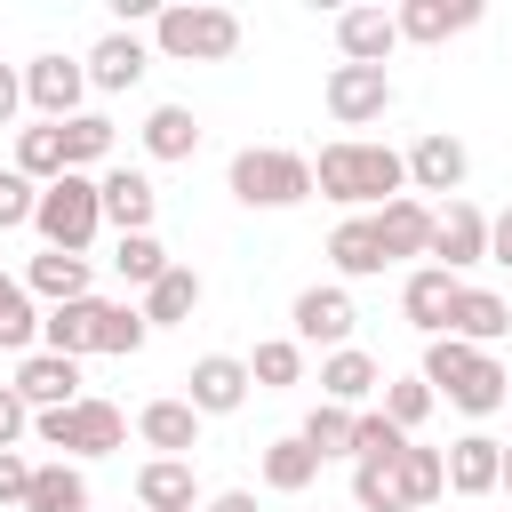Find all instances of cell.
Here are the masks:
<instances>
[{"mask_svg": "<svg viewBox=\"0 0 512 512\" xmlns=\"http://www.w3.org/2000/svg\"><path fill=\"white\" fill-rule=\"evenodd\" d=\"M312 192L336 200V208H352V216H376V208H392L408 192V152L368 144V136H336L312 160Z\"/></svg>", "mask_w": 512, "mask_h": 512, "instance_id": "obj_1", "label": "cell"}, {"mask_svg": "<svg viewBox=\"0 0 512 512\" xmlns=\"http://www.w3.org/2000/svg\"><path fill=\"white\" fill-rule=\"evenodd\" d=\"M152 40L168 64H224V56H240V16L216 0H184V8L152 16Z\"/></svg>", "mask_w": 512, "mask_h": 512, "instance_id": "obj_2", "label": "cell"}, {"mask_svg": "<svg viewBox=\"0 0 512 512\" xmlns=\"http://www.w3.org/2000/svg\"><path fill=\"white\" fill-rule=\"evenodd\" d=\"M232 200L240 208H296V200H312V160L280 152V144H248V152H232Z\"/></svg>", "mask_w": 512, "mask_h": 512, "instance_id": "obj_3", "label": "cell"}, {"mask_svg": "<svg viewBox=\"0 0 512 512\" xmlns=\"http://www.w3.org/2000/svg\"><path fill=\"white\" fill-rule=\"evenodd\" d=\"M32 232L48 240V248H64V256H88V240L104 232V192H96V176H56L48 192H40V216H32Z\"/></svg>", "mask_w": 512, "mask_h": 512, "instance_id": "obj_4", "label": "cell"}, {"mask_svg": "<svg viewBox=\"0 0 512 512\" xmlns=\"http://www.w3.org/2000/svg\"><path fill=\"white\" fill-rule=\"evenodd\" d=\"M32 440L64 448V456H112V448H128V416L112 400H72V408L32 416Z\"/></svg>", "mask_w": 512, "mask_h": 512, "instance_id": "obj_5", "label": "cell"}, {"mask_svg": "<svg viewBox=\"0 0 512 512\" xmlns=\"http://www.w3.org/2000/svg\"><path fill=\"white\" fill-rule=\"evenodd\" d=\"M392 112V72L384 64H336L328 72V120L336 128H368Z\"/></svg>", "mask_w": 512, "mask_h": 512, "instance_id": "obj_6", "label": "cell"}, {"mask_svg": "<svg viewBox=\"0 0 512 512\" xmlns=\"http://www.w3.org/2000/svg\"><path fill=\"white\" fill-rule=\"evenodd\" d=\"M80 96H88V64H72V56H32L24 64V104L40 120H80Z\"/></svg>", "mask_w": 512, "mask_h": 512, "instance_id": "obj_7", "label": "cell"}, {"mask_svg": "<svg viewBox=\"0 0 512 512\" xmlns=\"http://www.w3.org/2000/svg\"><path fill=\"white\" fill-rule=\"evenodd\" d=\"M16 400H24L32 416L88 400V392H80V360H64V352H24V360H16Z\"/></svg>", "mask_w": 512, "mask_h": 512, "instance_id": "obj_8", "label": "cell"}, {"mask_svg": "<svg viewBox=\"0 0 512 512\" xmlns=\"http://www.w3.org/2000/svg\"><path fill=\"white\" fill-rule=\"evenodd\" d=\"M432 256H440V272L488 264V216H480L472 200H448V208H432Z\"/></svg>", "mask_w": 512, "mask_h": 512, "instance_id": "obj_9", "label": "cell"}, {"mask_svg": "<svg viewBox=\"0 0 512 512\" xmlns=\"http://www.w3.org/2000/svg\"><path fill=\"white\" fill-rule=\"evenodd\" d=\"M456 272H440V264H416L408 280H400V312H408V328L432 344V336H448V312H456Z\"/></svg>", "mask_w": 512, "mask_h": 512, "instance_id": "obj_10", "label": "cell"}, {"mask_svg": "<svg viewBox=\"0 0 512 512\" xmlns=\"http://www.w3.org/2000/svg\"><path fill=\"white\" fill-rule=\"evenodd\" d=\"M464 168H472V152H464L448 128H424V136L408 144V192H448V200H456Z\"/></svg>", "mask_w": 512, "mask_h": 512, "instance_id": "obj_11", "label": "cell"}, {"mask_svg": "<svg viewBox=\"0 0 512 512\" xmlns=\"http://www.w3.org/2000/svg\"><path fill=\"white\" fill-rule=\"evenodd\" d=\"M96 192H104V224L128 240V232H152V216H160V192H152V176L144 168H104L96 176Z\"/></svg>", "mask_w": 512, "mask_h": 512, "instance_id": "obj_12", "label": "cell"}, {"mask_svg": "<svg viewBox=\"0 0 512 512\" xmlns=\"http://www.w3.org/2000/svg\"><path fill=\"white\" fill-rule=\"evenodd\" d=\"M104 296H80V304H48L40 312V352H64V360H80V352H96L104 344Z\"/></svg>", "mask_w": 512, "mask_h": 512, "instance_id": "obj_13", "label": "cell"}, {"mask_svg": "<svg viewBox=\"0 0 512 512\" xmlns=\"http://www.w3.org/2000/svg\"><path fill=\"white\" fill-rule=\"evenodd\" d=\"M248 360H232V352H208V360H192V376H184V400L200 408V416H232L240 400H248Z\"/></svg>", "mask_w": 512, "mask_h": 512, "instance_id": "obj_14", "label": "cell"}, {"mask_svg": "<svg viewBox=\"0 0 512 512\" xmlns=\"http://www.w3.org/2000/svg\"><path fill=\"white\" fill-rule=\"evenodd\" d=\"M80 64H88V88L120 96V88H136V80L152 72V48H144L136 32H104V40H96V48L80 56Z\"/></svg>", "mask_w": 512, "mask_h": 512, "instance_id": "obj_15", "label": "cell"}, {"mask_svg": "<svg viewBox=\"0 0 512 512\" xmlns=\"http://www.w3.org/2000/svg\"><path fill=\"white\" fill-rule=\"evenodd\" d=\"M288 320H296V344H328V352H344V336H352V320H360V312H352V296H344V288H304Z\"/></svg>", "mask_w": 512, "mask_h": 512, "instance_id": "obj_16", "label": "cell"}, {"mask_svg": "<svg viewBox=\"0 0 512 512\" xmlns=\"http://www.w3.org/2000/svg\"><path fill=\"white\" fill-rule=\"evenodd\" d=\"M136 504H144V512H200V472H192V456H152V464L136 472Z\"/></svg>", "mask_w": 512, "mask_h": 512, "instance_id": "obj_17", "label": "cell"}, {"mask_svg": "<svg viewBox=\"0 0 512 512\" xmlns=\"http://www.w3.org/2000/svg\"><path fill=\"white\" fill-rule=\"evenodd\" d=\"M368 224H376V240H384V256H392V264H400V256H432V208H424L416 192H400V200H392V208H376Z\"/></svg>", "mask_w": 512, "mask_h": 512, "instance_id": "obj_18", "label": "cell"}, {"mask_svg": "<svg viewBox=\"0 0 512 512\" xmlns=\"http://www.w3.org/2000/svg\"><path fill=\"white\" fill-rule=\"evenodd\" d=\"M136 432H144V448H160V456H192V448H200V408H192V400H144V408H136Z\"/></svg>", "mask_w": 512, "mask_h": 512, "instance_id": "obj_19", "label": "cell"}, {"mask_svg": "<svg viewBox=\"0 0 512 512\" xmlns=\"http://www.w3.org/2000/svg\"><path fill=\"white\" fill-rule=\"evenodd\" d=\"M496 480H504V440L464 432V440L448 448V488H456V496H496Z\"/></svg>", "mask_w": 512, "mask_h": 512, "instance_id": "obj_20", "label": "cell"}, {"mask_svg": "<svg viewBox=\"0 0 512 512\" xmlns=\"http://www.w3.org/2000/svg\"><path fill=\"white\" fill-rule=\"evenodd\" d=\"M392 24H400V40H448V32H472L480 24V0H408V8H392Z\"/></svg>", "mask_w": 512, "mask_h": 512, "instance_id": "obj_21", "label": "cell"}, {"mask_svg": "<svg viewBox=\"0 0 512 512\" xmlns=\"http://www.w3.org/2000/svg\"><path fill=\"white\" fill-rule=\"evenodd\" d=\"M336 48H344V64H384L400 48V24L384 8H344L336 16Z\"/></svg>", "mask_w": 512, "mask_h": 512, "instance_id": "obj_22", "label": "cell"}, {"mask_svg": "<svg viewBox=\"0 0 512 512\" xmlns=\"http://www.w3.org/2000/svg\"><path fill=\"white\" fill-rule=\"evenodd\" d=\"M448 336H464V344H496V336H512V304L496 296V288H456V312H448Z\"/></svg>", "mask_w": 512, "mask_h": 512, "instance_id": "obj_23", "label": "cell"}, {"mask_svg": "<svg viewBox=\"0 0 512 512\" xmlns=\"http://www.w3.org/2000/svg\"><path fill=\"white\" fill-rule=\"evenodd\" d=\"M368 392H384V368H376L360 344H344V352H328V360H320V400H336V408H360Z\"/></svg>", "mask_w": 512, "mask_h": 512, "instance_id": "obj_24", "label": "cell"}, {"mask_svg": "<svg viewBox=\"0 0 512 512\" xmlns=\"http://www.w3.org/2000/svg\"><path fill=\"white\" fill-rule=\"evenodd\" d=\"M328 256H336V272L344 280H376L392 256H384V240H376V224L368 216H344L336 232H328Z\"/></svg>", "mask_w": 512, "mask_h": 512, "instance_id": "obj_25", "label": "cell"}, {"mask_svg": "<svg viewBox=\"0 0 512 512\" xmlns=\"http://www.w3.org/2000/svg\"><path fill=\"white\" fill-rule=\"evenodd\" d=\"M24 288H32V296H48V304H80V296H88V256L40 248V256L24 264Z\"/></svg>", "mask_w": 512, "mask_h": 512, "instance_id": "obj_26", "label": "cell"}, {"mask_svg": "<svg viewBox=\"0 0 512 512\" xmlns=\"http://www.w3.org/2000/svg\"><path fill=\"white\" fill-rule=\"evenodd\" d=\"M440 488H448V456H440V448H416V440H408V456L392 464V496H400V512H424V504H432Z\"/></svg>", "mask_w": 512, "mask_h": 512, "instance_id": "obj_27", "label": "cell"}, {"mask_svg": "<svg viewBox=\"0 0 512 512\" xmlns=\"http://www.w3.org/2000/svg\"><path fill=\"white\" fill-rule=\"evenodd\" d=\"M16 176H32L40 192H48L56 176H72V160H64V128H56V120H40V128H16Z\"/></svg>", "mask_w": 512, "mask_h": 512, "instance_id": "obj_28", "label": "cell"}, {"mask_svg": "<svg viewBox=\"0 0 512 512\" xmlns=\"http://www.w3.org/2000/svg\"><path fill=\"white\" fill-rule=\"evenodd\" d=\"M200 312V272L192 264H168L152 288H144V320L152 328H176V320H192Z\"/></svg>", "mask_w": 512, "mask_h": 512, "instance_id": "obj_29", "label": "cell"}, {"mask_svg": "<svg viewBox=\"0 0 512 512\" xmlns=\"http://www.w3.org/2000/svg\"><path fill=\"white\" fill-rule=\"evenodd\" d=\"M144 152H152V160H192V152H200V120H192L184 104H152V112H144Z\"/></svg>", "mask_w": 512, "mask_h": 512, "instance_id": "obj_30", "label": "cell"}, {"mask_svg": "<svg viewBox=\"0 0 512 512\" xmlns=\"http://www.w3.org/2000/svg\"><path fill=\"white\" fill-rule=\"evenodd\" d=\"M312 480H320V456L304 448V432H288V440L264 448V488H272V496H304Z\"/></svg>", "mask_w": 512, "mask_h": 512, "instance_id": "obj_31", "label": "cell"}, {"mask_svg": "<svg viewBox=\"0 0 512 512\" xmlns=\"http://www.w3.org/2000/svg\"><path fill=\"white\" fill-rule=\"evenodd\" d=\"M24 512H88V472L80 464H40L32 472V496H24Z\"/></svg>", "mask_w": 512, "mask_h": 512, "instance_id": "obj_32", "label": "cell"}, {"mask_svg": "<svg viewBox=\"0 0 512 512\" xmlns=\"http://www.w3.org/2000/svg\"><path fill=\"white\" fill-rule=\"evenodd\" d=\"M32 344H40L32 288H24V272H0V352H32Z\"/></svg>", "mask_w": 512, "mask_h": 512, "instance_id": "obj_33", "label": "cell"}, {"mask_svg": "<svg viewBox=\"0 0 512 512\" xmlns=\"http://www.w3.org/2000/svg\"><path fill=\"white\" fill-rule=\"evenodd\" d=\"M448 400H456L464 416H496V408L512 400V376H504V360H496V352H480V360H472V376H464Z\"/></svg>", "mask_w": 512, "mask_h": 512, "instance_id": "obj_34", "label": "cell"}, {"mask_svg": "<svg viewBox=\"0 0 512 512\" xmlns=\"http://www.w3.org/2000/svg\"><path fill=\"white\" fill-rule=\"evenodd\" d=\"M248 376H256L264 392H288V384H304V344H296V336H264V344L248 352Z\"/></svg>", "mask_w": 512, "mask_h": 512, "instance_id": "obj_35", "label": "cell"}, {"mask_svg": "<svg viewBox=\"0 0 512 512\" xmlns=\"http://www.w3.org/2000/svg\"><path fill=\"white\" fill-rule=\"evenodd\" d=\"M408 456V432L384 416V408H360V424H352V464H400Z\"/></svg>", "mask_w": 512, "mask_h": 512, "instance_id": "obj_36", "label": "cell"}, {"mask_svg": "<svg viewBox=\"0 0 512 512\" xmlns=\"http://www.w3.org/2000/svg\"><path fill=\"white\" fill-rule=\"evenodd\" d=\"M472 360H480V344H464V336H432V344H424V384L448 400V392L472 376Z\"/></svg>", "mask_w": 512, "mask_h": 512, "instance_id": "obj_37", "label": "cell"}, {"mask_svg": "<svg viewBox=\"0 0 512 512\" xmlns=\"http://www.w3.org/2000/svg\"><path fill=\"white\" fill-rule=\"evenodd\" d=\"M352 424H360V408H336V400H320L312 416H304V448L328 464V456H352Z\"/></svg>", "mask_w": 512, "mask_h": 512, "instance_id": "obj_38", "label": "cell"}, {"mask_svg": "<svg viewBox=\"0 0 512 512\" xmlns=\"http://www.w3.org/2000/svg\"><path fill=\"white\" fill-rule=\"evenodd\" d=\"M56 128H64V160H72L80 176L112 152V120H104V112H80V120H56Z\"/></svg>", "mask_w": 512, "mask_h": 512, "instance_id": "obj_39", "label": "cell"}, {"mask_svg": "<svg viewBox=\"0 0 512 512\" xmlns=\"http://www.w3.org/2000/svg\"><path fill=\"white\" fill-rule=\"evenodd\" d=\"M112 272H120V280H128V288H152V280H160V272H168V248H160V240H152V232H128V240H120V248H112Z\"/></svg>", "mask_w": 512, "mask_h": 512, "instance_id": "obj_40", "label": "cell"}, {"mask_svg": "<svg viewBox=\"0 0 512 512\" xmlns=\"http://www.w3.org/2000/svg\"><path fill=\"white\" fill-rule=\"evenodd\" d=\"M432 400H440V392H432L424 376H392V384H384V416H392L400 432H416V424L432 416Z\"/></svg>", "mask_w": 512, "mask_h": 512, "instance_id": "obj_41", "label": "cell"}, {"mask_svg": "<svg viewBox=\"0 0 512 512\" xmlns=\"http://www.w3.org/2000/svg\"><path fill=\"white\" fill-rule=\"evenodd\" d=\"M144 336H152V320H144V304H112V312H104V344H96V352H112V360H128V352H144Z\"/></svg>", "mask_w": 512, "mask_h": 512, "instance_id": "obj_42", "label": "cell"}, {"mask_svg": "<svg viewBox=\"0 0 512 512\" xmlns=\"http://www.w3.org/2000/svg\"><path fill=\"white\" fill-rule=\"evenodd\" d=\"M32 216H40V184L16 176V168H0V232H16V224H32Z\"/></svg>", "mask_w": 512, "mask_h": 512, "instance_id": "obj_43", "label": "cell"}, {"mask_svg": "<svg viewBox=\"0 0 512 512\" xmlns=\"http://www.w3.org/2000/svg\"><path fill=\"white\" fill-rule=\"evenodd\" d=\"M352 504H360V512H400V496H392V464H352Z\"/></svg>", "mask_w": 512, "mask_h": 512, "instance_id": "obj_44", "label": "cell"}, {"mask_svg": "<svg viewBox=\"0 0 512 512\" xmlns=\"http://www.w3.org/2000/svg\"><path fill=\"white\" fill-rule=\"evenodd\" d=\"M32 472H40V464H24V448H0V504H16V512H24Z\"/></svg>", "mask_w": 512, "mask_h": 512, "instance_id": "obj_45", "label": "cell"}, {"mask_svg": "<svg viewBox=\"0 0 512 512\" xmlns=\"http://www.w3.org/2000/svg\"><path fill=\"white\" fill-rule=\"evenodd\" d=\"M24 432H32V408L16 400V384H0V448H16Z\"/></svg>", "mask_w": 512, "mask_h": 512, "instance_id": "obj_46", "label": "cell"}, {"mask_svg": "<svg viewBox=\"0 0 512 512\" xmlns=\"http://www.w3.org/2000/svg\"><path fill=\"white\" fill-rule=\"evenodd\" d=\"M488 264H504V272H512V208H496V216H488Z\"/></svg>", "mask_w": 512, "mask_h": 512, "instance_id": "obj_47", "label": "cell"}, {"mask_svg": "<svg viewBox=\"0 0 512 512\" xmlns=\"http://www.w3.org/2000/svg\"><path fill=\"white\" fill-rule=\"evenodd\" d=\"M16 104H24V72H8V64H0V128L16 120Z\"/></svg>", "mask_w": 512, "mask_h": 512, "instance_id": "obj_48", "label": "cell"}, {"mask_svg": "<svg viewBox=\"0 0 512 512\" xmlns=\"http://www.w3.org/2000/svg\"><path fill=\"white\" fill-rule=\"evenodd\" d=\"M200 512H256V496H248V488H216Z\"/></svg>", "mask_w": 512, "mask_h": 512, "instance_id": "obj_49", "label": "cell"}, {"mask_svg": "<svg viewBox=\"0 0 512 512\" xmlns=\"http://www.w3.org/2000/svg\"><path fill=\"white\" fill-rule=\"evenodd\" d=\"M496 488H504V496H512V440H504V480H496Z\"/></svg>", "mask_w": 512, "mask_h": 512, "instance_id": "obj_50", "label": "cell"}, {"mask_svg": "<svg viewBox=\"0 0 512 512\" xmlns=\"http://www.w3.org/2000/svg\"><path fill=\"white\" fill-rule=\"evenodd\" d=\"M312 512H328V504H312Z\"/></svg>", "mask_w": 512, "mask_h": 512, "instance_id": "obj_51", "label": "cell"}, {"mask_svg": "<svg viewBox=\"0 0 512 512\" xmlns=\"http://www.w3.org/2000/svg\"><path fill=\"white\" fill-rule=\"evenodd\" d=\"M504 512H512V504H504Z\"/></svg>", "mask_w": 512, "mask_h": 512, "instance_id": "obj_52", "label": "cell"}]
</instances>
